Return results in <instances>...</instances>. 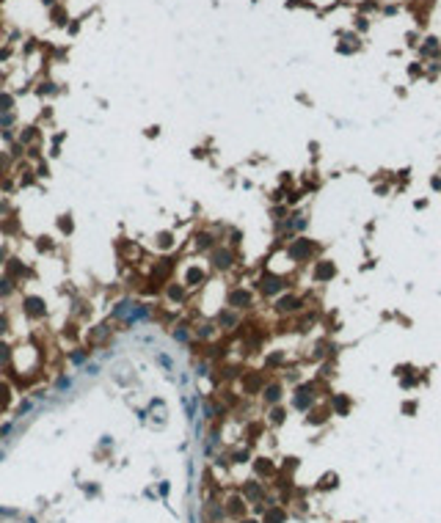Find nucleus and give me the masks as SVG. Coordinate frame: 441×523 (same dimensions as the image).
I'll use <instances>...</instances> for the list:
<instances>
[{"label": "nucleus", "mask_w": 441, "mask_h": 523, "mask_svg": "<svg viewBox=\"0 0 441 523\" xmlns=\"http://www.w3.org/2000/svg\"><path fill=\"white\" fill-rule=\"evenodd\" d=\"M6 171H8V157L3 155V152H0V176H3Z\"/></svg>", "instance_id": "e433bc0d"}, {"label": "nucleus", "mask_w": 441, "mask_h": 523, "mask_svg": "<svg viewBox=\"0 0 441 523\" xmlns=\"http://www.w3.org/2000/svg\"><path fill=\"white\" fill-rule=\"evenodd\" d=\"M157 245H160V248H171V245H174V234L171 232L157 234Z\"/></svg>", "instance_id": "393cba45"}, {"label": "nucleus", "mask_w": 441, "mask_h": 523, "mask_svg": "<svg viewBox=\"0 0 441 523\" xmlns=\"http://www.w3.org/2000/svg\"><path fill=\"white\" fill-rule=\"evenodd\" d=\"M50 248H53V243L47 237H39V251H50Z\"/></svg>", "instance_id": "4c0bfd02"}, {"label": "nucleus", "mask_w": 441, "mask_h": 523, "mask_svg": "<svg viewBox=\"0 0 441 523\" xmlns=\"http://www.w3.org/2000/svg\"><path fill=\"white\" fill-rule=\"evenodd\" d=\"M251 303H254V295H251L248 289H232L229 292V309H251Z\"/></svg>", "instance_id": "423d86ee"}, {"label": "nucleus", "mask_w": 441, "mask_h": 523, "mask_svg": "<svg viewBox=\"0 0 441 523\" xmlns=\"http://www.w3.org/2000/svg\"><path fill=\"white\" fill-rule=\"evenodd\" d=\"M403 413H406V416H414V413H417V402H414V399L403 402Z\"/></svg>", "instance_id": "473e14b6"}, {"label": "nucleus", "mask_w": 441, "mask_h": 523, "mask_svg": "<svg viewBox=\"0 0 441 523\" xmlns=\"http://www.w3.org/2000/svg\"><path fill=\"white\" fill-rule=\"evenodd\" d=\"M304 309V300H301L298 295H281L279 300H276V311L279 314H295V311Z\"/></svg>", "instance_id": "39448f33"}, {"label": "nucleus", "mask_w": 441, "mask_h": 523, "mask_svg": "<svg viewBox=\"0 0 441 523\" xmlns=\"http://www.w3.org/2000/svg\"><path fill=\"white\" fill-rule=\"evenodd\" d=\"M8 402H11V388L0 383V408H8Z\"/></svg>", "instance_id": "4be33fe9"}, {"label": "nucleus", "mask_w": 441, "mask_h": 523, "mask_svg": "<svg viewBox=\"0 0 441 523\" xmlns=\"http://www.w3.org/2000/svg\"><path fill=\"white\" fill-rule=\"evenodd\" d=\"M215 322H218V325L223 328V331H229V328H234V325H237V314H234V309H226V311H220V314H218V320H215Z\"/></svg>", "instance_id": "2eb2a0df"}, {"label": "nucleus", "mask_w": 441, "mask_h": 523, "mask_svg": "<svg viewBox=\"0 0 441 523\" xmlns=\"http://www.w3.org/2000/svg\"><path fill=\"white\" fill-rule=\"evenodd\" d=\"M199 336H202V339H210V336H213V325H202L199 328Z\"/></svg>", "instance_id": "c9c22d12"}, {"label": "nucleus", "mask_w": 441, "mask_h": 523, "mask_svg": "<svg viewBox=\"0 0 441 523\" xmlns=\"http://www.w3.org/2000/svg\"><path fill=\"white\" fill-rule=\"evenodd\" d=\"M430 187H433V190H441V176H433V179H430Z\"/></svg>", "instance_id": "a19ab883"}, {"label": "nucleus", "mask_w": 441, "mask_h": 523, "mask_svg": "<svg viewBox=\"0 0 441 523\" xmlns=\"http://www.w3.org/2000/svg\"><path fill=\"white\" fill-rule=\"evenodd\" d=\"M281 363H284V355H281V352H273V355H268V358H265V366H268V369L281 366Z\"/></svg>", "instance_id": "bb28decb"}, {"label": "nucleus", "mask_w": 441, "mask_h": 523, "mask_svg": "<svg viewBox=\"0 0 441 523\" xmlns=\"http://www.w3.org/2000/svg\"><path fill=\"white\" fill-rule=\"evenodd\" d=\"M306 413H309V416H306V424H326L328 422V416H331V408H328V405H320V408H309L306 410Z\"/></svg>", "instance_id": "9b49d317"}, {"label": "nucleus", "mask_w": 441, "mask_h": 523, "mask_svg": "<svg viewBox=\"0 0 441 523\" xmlns=\"http://www.w3.org/2000/svg\"><path fill=\"white\" fill-rule=\"evenodd\" d=\"M14 107V96L11 94H0V113H6Z\"/></svg>", "instance_id": "cd10ccee"}, {"label": "nucleus", "mask_w": 441, "mask_h": 523, "mask_svg": "<svg viewBox=\"0 0 441 523\" xmlns=\"http://www.w3.org/2000/svg\"><path fill=\"white\" fill-rule=\"evenodd\" d=\"M215 245V237H210V234H199V248H213Z\"/></svg>", "instance_id": "7c9ffc66"}, {"label": "nucleus", "mask_w": 441, "mask_h": 523, "mask_svg": "<svg viewBox=\"0 0 441 523\" xmlns=\"http://www.w3.org/2000/svg\"><path fill=\"white\" fill-rule=\"evenodd\" d=\"M422 55H433V53H439V42L436 39H428V44H422V50H419Z\"/></svg>", "instance_id": "c85d7f7f"}, {"label": "nucleus", "mask_w": 441, "mask_h": 523, "mask_svg": "<svg viewBox=\"0 0 441 523\" xmlns=\"http://www.w3.org/2000/svg\"><path fill=\"white\" fill-rule=\"evenodd\" d=\"M281 383H270V386H265L262 388V397H265V402L268 405H279V399H281Z\"/></svg>", "instance_id": "4468645a"}, {"label": "nucleus", "mask_w": 441, "mask_h": 523, "mask_svg": "<svg viewBox=\"0 0 441 523\" xmlns=\"http://www.w3.org/2000/svg\"><path fill=\"white\" fill-rule=\"evenodd\" d=\"M284 278H279V275H273V273H262L259 275V281H256V289L262 292L265 297H270V295H279L281 289H284Z\"/></svg>", "instance_id": "7ed1b4c3"}, {"label": "nucleus", "mask_w": 441, "mask_h": 523, "mask_svg": "<svg viewBox=\"0 0 441 523\" xmlns=\"http://www.w3.org/2000/svg\"><path fill=\"white\" fill-rule=\"evenodd\" d=\"M25 314L30 317V320H42L44 314H47V309H44V300L42 297H25Z\"/></svg>", "instance_id": "1a4fd4ad"}, {"label": "nucleus", "mask_w": 441, "mask_h": 523, "mask_svg": "<svg viewBox=\"0 0 441 523\" xmlns=\"http://www.w3.org/2000/svg\"><path fill=\"white\" fill-rule=\"evenodd\" d=\"M287 251H290V256H292L295 262H309L312 256H315L317 251H320V245H317V243H312L309 237H298V240H292V243H290V248H287Z\"/></svg>", "instance_id": "f257e3e1"}, {"label": "nucleus", "mask_w": 441, "mask_h": 523, "mask_svg": "<svg viewBox=\"0 0 441 523\" xmlns=\"http://www.w3.org/2000/svg\"><path fill=\"white\" fill-rule=\"evenodd\" d=\"M243 523H256V521H243Z\"/></svg>", "instance_id": "37998d69"}, {"label": "nucleus", "mask_w": 441, "mask_h": 523, "mask_svg": "<svg viewBox=\"0 0 441 523\" xmlns=\"http://www.w3.org/2000/svg\"><path fill=\"white\" fill-rule=\"evenodd\" d=\"M14 286H17V284H11V278H0V297L14 295Z\"/></svg>", "instance_id": "b1692460"}, {"label": "nucleus", "mask_w": 441, "mask_h": 523, "mask_svg": "<svg viewBox=\"0 0 441 523\" xmlns=\"http://www.w3.org/2000/svg\"><path fill=\"white\" fill-rule=\"evenodd\" d=\"M28 141H33V127H25V132L19 135V143H28Z\"/></svg>", "instance_id": "f704fd0d"}, {"label": "nucleus", "mask_w": 441, "mask_h": 523, "mask_svg": "<svg viewBox=\"0 0 441 523\" xmlns=\"http://www.w3.org/2000/svg\"><path fill=\"white\" fill-rule=\"evenodd\" d=\"M204 281V270L202 267H191L185 273V286H202Z\"/></svg>", "instance_id": "f3484780"}, {"label": "nucleus", "mask_w": 441, "mask_h": 523, "mask_svg": "<svg viewBox=\"0 0 441 523\" xmlns=\"http://www.w3.org/2000/svg\"><path fill=\"white\" fill-rule=\"evenodd\" d=\"M284 416H287V410L273 405V410H270V424H284Z\"/></svg>", "instance_id": "5701e85b"}, {"label": "nucleus", "mask_w": 441, "mask_h": 523, "mask_svg": "<svg viewBox=\"0 0 441 523\" xmlns=\"http://www.w3.org/2000/svg\"><path fill=\"white\" fill-rule=\"evenodd\" d=\"M86 358H89V352H86V350H75V352H72V363H83Z\"/></svg>", "instance_id": "72a5a7b5"}, {"label": "nucleus", "mask_w": 441, "mask_h": 523, "mask_svg": "<svg viewBox=\"0 0 441 523\" xmlns=\"http://www.w3.org/2000/svg\"><path fill=\"white\" fill-rule=\"evenodd\" d=\"M245 496H248L251 501H256L259 496H262V488H259L256 482H248V485H245Z\"/></svg>", "instance_id": "412c9836"}, {"label": "nucleus", "mask_w": 441, "mask_h": 523, "mask_svg": "<svg viewBox=\"0 0 441 523\" xmlns=\"http://www.w3.org/2000/svg\"><path fill=\"white\" fill-rule=\"evenodd\" d=\"M284 510H279V507H270L268 512H265V523H281L284 521Z\"/></svg>", "instance_id": "6ab92c4d"}, {"label": "nucleus", "mask_w": 441, "mask_h": 523, "mask_svg": "<svg viewBox=\"0 0 441 523\" xmlns=\"http://www.w3.org/2000/svg\"><path fill=\"white\" fill-rule=\"evenodd\" d=\"M240 383H243V394L254 397V394H259L265 388V375H262V372L248 369V372H243V375H240Z\"/></svg>", "instance_id": "f03ea898"}, {"label": "nucleus", "mask_w": 441, "mask_h": 523, "mask_svg": "<svg viewBox=\"0 0 441 523\" xmlns=\"http://www.w3.org/2000/svg\"><path fill=\"white\" fill-rule=\"evenodd\" d=\"M254 468H256V474H259V476H270V474L276 471V468H273V463H270V460H265V457H259V460H256V465H254Z\"/></svg>", "instance_id": "a211bd4d"}, {"label": "nucleus", "mask_w": 441, "mask_h": 523, "mask_svg": "<svg viewBox=\"0 0 441 523\" xmlns=\"http://www.w3.org/2000/svg\"><path fill=\"white\" fill-rule=\"evenodd\" d=\"M234 262V254L229 248H213V264L218 270H229Z\"/></svg>", "instance_id": "9d476101"}, {"label": "nucleus", "mask_w": 441, "mask_h": 523, "mask_svg": "<svg viewBox=\"0 0 441 523\" xmlns=\"http://www.w3.org/2000/svg\"><path fill=\"white\" fill-rule=\"evenodd\" d=\"M328 408H331V410H336L339 416H345L347 410H350V397H347V394H334V397H331V405H328Z\"/></svg>", "instance_id": "ddd939ff"}, {"label": "nucleus", "mask_w": 441, "mask_h": 523, "mask_svg": "<svg viewBox=\"0 0 441 523\" xmlns=\"http://www.w3.org/2000/svg\"><path fill=\"white\" fill-rule=\"evenodd\" d=\"M0 232L6 234V237H11V234H17V232H19V220L14 218V215H8V218H3V220H0Z\"/></svg>", "instance_id": "dca6fc26"}, {"label": "nucleus", "mask_w": 441, "mask_h": 523, "mask_svg": "<svg viewBox=\"0 0 441 523\" xmlns=\"http://www.w3.org/2000/svg\"><path fill=\"white\" fill-rule=\"evenodd\" d=\"M168 297H171V300H177V303H182V300H185V286H168Z\"/></svg>", "instance_id": "aec40b11"}, {"label": "nucleus", "mask_w": 441, "mask_h": 523, "mask_svg": "<svg viewBox=\"0 0 441 523\" xmlns=\"http://www.w3.org/2000/svg\"><path fill=\"white\" fill-rule=\"evenodd\" d=\"M22 275H28V270H25V264L19 259H6V278L17 281L22 278Z\"/></svg>", "instance_id": "f8f14e48"}, {"label": "nucleus", "mask_w": 441, "mask_h": 523, "mask_svg": "<svg viewBox=\"0 0 441 523\" xmlns=\"http://www.w3.org/2000/svg\"><path fill=\"white\" fill-rule=\"evenodd\" d=\"M6 331H8V317L0 314V333H6Z\"/></svg>", "instance_id": "58836bf2"}, {"label": "nucleus", "mask_w": 441, "mask_h": 523, "mask_svg": "<svg viewBox=\"0 0 441 523\" xmlns=\"http://www.w3.org/2000/svg\"><path fill=\"white\" fill-rule=\"evenodd\" d=\"M223 512H226L229 518H243V515H245V499H243V496H237V493L226 496Z\"/></svg>", "instance_id": "6e6552de"}, {"label": "nucleus", "mask_w": 441, "mask_h": 523, "mask_svg": "<svg viewBox=\"0 0 441 523\" xmlns=\"http://www.w3.org/2000/svg\"><path fill=\"white\" fill-rule=\"evenodd\" d=\"M108 333H110V331H108V325H97V331L91 333V342H94V345H97V342L108 339Z\"/></svg>", "instance_id": "a878e982"}, {"label": "nucleus", "mask_w": 441, "mask_h": 523, "mask_svg": "<svg viewBox=\"0 0 441 523\" xmlns=\"http://www.w3.org/2000/svg\"><path fill=\"white\" fill-rule=\"evenodd\" d=\"M315 391H317L315 383H304V386H298L295 388V397H292V405H295L298 410H309L312 405H315Z\"/></svg>", "instance_id": "20e7f679"}, {"label": "nucleus", "mask_w": 441, "mask_h": 523, "mask_svg": "<svg viewBox=\"0 0 441 523\" xmlns=\"http://www.w3.org/2000/svg\"><path fill=\"white\" fill-rule=\"evenodd\" d=\"M0 262H3V248H0Z\"/></svg>", "instance_id": "79ce46f5"}, {"label": "nucleus", "mask_w": 441, "mask_h": 523, "mask_svg": "<svg viewBox=\"0 0 441 523\" xmlns=\"http://www.w3.org/2000/svg\"><path fill=\"white\" fill-rule=\"evenodd\" d=\"M336 275V264L331 259H320L315 264V281L317 284H323V281H331Z\"/></svg>", "instance_id": "0eeeda50"}, {"label": "nucleus", "mask_w": 441, "mask_h": 523, "mask_svg": "<svg viewBox=\"0 0 441 523\" xmlns=\"http://www.w3.org/2000/svg\"><path fill=\"white\" fill-rule=\"evenodd\" d=\"M8 361H11V347H8V345H3V342H0V363H3V366H6Z\"/></svg>", "instance_id": "c756f323"}, {"label": "nucleus", "mask_w": 441, "mask_h": 523, "mask_svg": "<svg viewBox=\"0 0 441 523\" xmlns=\"http://www.w3.org/2000/svg\"><path fill=\"white\" fill-rule=\"evenodd\" d=\"M58 226H61V232H64V234H69V232H72V220H69V215L58 218Z\"/></svg>", "instance_id": "2f4dec72"}, {"label": "nucleus", "mask_w": 441, "mask_h": 523, "mask_svg": "<svg viewBox=\"0 0 441 523\" xmlns=\"http://www.w3.org/2000/svg\"><path fill=\"white\" fill-rule=\"evenodd\" d=\"M19 155H22V143H14L11 146V157H19Z\"/></svg>", "instance_id": "ea45409f"}]
</instances>
